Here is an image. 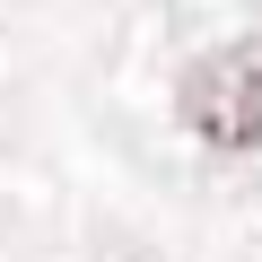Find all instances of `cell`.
I'll list each match as a JSON object with an SVG mask.
<instances>
[{
	"mask_svg": "<svg viewBox=\"0 0 262 262\" xmlns=\"http://www.w3.org/2000/svg\"><path fill=\"white\" fill-rule=\"evenodd\" d=\"M184 122L201 131L210 149H262V35L219 44L184 70Z\"/></svg>",
	"mask_w": 262,
	"mask_h": 262,
	"instance_id": "cell-1",
	"label": "cell"
}]
</instances>
